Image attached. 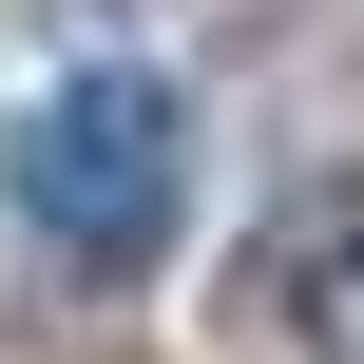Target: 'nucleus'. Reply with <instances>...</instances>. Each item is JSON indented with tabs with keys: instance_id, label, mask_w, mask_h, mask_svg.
Masks as SVG:
<instances>
[{
	"instance_id": "obj_1",
	"label": "nucleus",
	"mask_w": 364,
	"mask_h": 364,
	"mask_svg": "<svg viewBox=\"0 0 364 364\" xmlns=\"http://www.w3.org/2000/svg\"><path fill=\"white\" fill-rule=\"evenodd\" d=\"M19 211H38V250H58L77 288H134V269L192 230V115H173V77H154V58L38 77V96H19Z\"/></svg>"
}]
</instances>
